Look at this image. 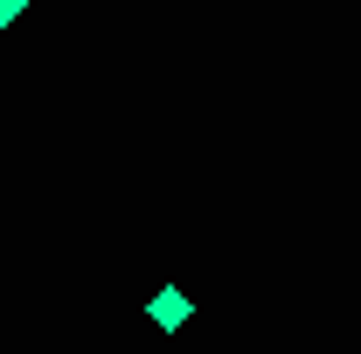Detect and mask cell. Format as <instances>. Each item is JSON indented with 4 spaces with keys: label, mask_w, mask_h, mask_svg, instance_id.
<instances>
[{
    "label": "cell",
    "mask_w": 361,
    "mask_h": 354,
    "mask_svg": "<svg viewBox=\"0 0 361 354\" xmlns=\"http://www.w3.org/2000/svg\"><path fill=\"white\" fill-rule=\"evenodd\" d=\"M146 319H153V326H160V334H180V326H188V319H195V299H188V292H180V285H160V292H153V299H146Z\"/></svg>",
    "instance_id": "6da1fadb"
},
{
    "label": "cell",
    "mask_w": 361,
    "mask_h": 354,
    "mask_svg": "<svg viewBox=\"0 0 361 354\" xmlns=\"http://www.w3.org/2000/svg\"><path fill=\"white\" fill-rule=\"evenodd\" d=\"M21 7H28V0H0V28H14V21H21Z\"/></svg>",
    "instance_id": "7a4b0ae2"
}]
</instances>
